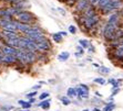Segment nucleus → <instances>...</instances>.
Masks as SVG:
<instances>
[{"instance_id": "nucleus-32", "label": "nucleus", "mask_w": 123, "mask_h": 111, "mask_svg": "<svg viewBox=\"0 0 123 111\" xmlns=\"http://www.w3.org/2000/svg\"><path fill=\"white\" fill-rule=\"evenodd\" d=\"M36 95H37V91H33V92H29L28 95H27V98H30V99H31V98H33L34 96H36Z\"/></svg>"}, {"instance_id": "nucleus-26", "label": "nucleus", "mask_w": 123, "mask_h": 111, "mask_svg": "<svg viewBox=\"0 0 123 111\" xmlns=\"http://www.w3.org/2000/svg\"><path fill=\"white\" fill-rule=\"evenodd\" d=\"M61 102L64 106H68V105H70V100H69L68 97H61Z\"/></svg>"}, {"instance_id": "nucleus-13", "label": "nucleus", "mask_w": 123, "mask_h": 111, "mask_svg": "<svg viewBox=\"0 0 123 111\" xmlns=\"http://www.w3.org/2000/svg\"><path fill=\"white\" fill-rule=\"evenodd\" d=\"M2 36H5L8 40H14V39H19L17 34H16V32H10V31H3L2 32Z\"/></svg>"}, {"instance_id": "nucleus-41", "label": "nucleus", "mask_w": 123, "mask_h": 111, "mask_svg": "<svg viewBox=\"0 0 123 111\" xmlns=\"http://www.w3.org/2000/svg\"><path fill=\"white\" fill-rule=\"evenodd\" d=\"M95 95H97L98 97H101V94H100V92H97V94H95Z\"/></svg>"}, {"instance_id": "nucleus-16", "label": "nucleus", "mask_w": 123, "mask_h": 111, "mask_svg": "<svg viewBox=\"0 0 123 111\" xmlns=\"http://www.w3.org/2000/svg\"><path fill=\"white\" fill-rule=\"evenodd\" d=\"M100 10H101V12H102L103 14H106V13H110V12H112L113 10H115V9H114V7L112 6V3L110 2L108 6H105L104 8L100 9Z\"/></svg>"}, {"instance_id": "nucleus-5", "label": "nucleus", "mask_w": 123, "mask_h": 111, "mask_svg": "<svg viewBox=\"0 0 123 111\" xmlns=\"http://www.w3.org/2000/svg\"><path fill=\"white\" fill-rule=\"evenodd\" d=\"M16 18H17L18 22L25 23V24H29V23H31L32 21H34L33 14H31L28 11H20L19 13L16 14Z\"/></svg>"}, {"instance_id": "nucleus-19", "label": "nucleus", "mask_w": 123, "mask_h": 111, "mask_svg": "<svg viewBox=\"0 0 123 111\" xmlns=\"http://www.w3.org/2000/svg\"><path fill=\"white\" fill-rule=\"evenodd\" d=\"M70 57V54H69L68 52H62L59 56H58V60L61 61V62H64V61H67Z\"/></svg>"}, {"instance_id": "nucleus-29", "label": "nucleus", "mask_w": 123, "mask_h": 111, "mask_svg": "<svg viewBox=\"0 0 123 111\" xmlns=\"http://www.w3.org/2000/svg\"><path fill=\"white\" fill-rule=\"evenodd\" d=\"M48 97H49L48 92H43V94H41L40 96H39V99H40V100H44V99H47Z\"/></svg>"}, {"instance_id": "nucleus-42", "label": "nucleus", "mask_w": 123, "mask_h": 111, "mask_svg": "<svg viewBox=\"0 0 123 111\" xmlns=\"http://www.w3.org/2000/svg\"><path fill=\"white\" fill-rule=\"evenodd\" d=\"M93 111H101L100 109H98V108H95V109H93Z\"/></svg>"}, {"instance_id": "nucleus-23", "label": "nucleus", "mask_w": 123, "mask_h": 111, "mask_svg": "<svg viewBox=\"0 0 123 111\" xmlns=\"http://www.w3.org/2000/svg\"><path fill=\"white\" fill-rule=\"evenodd\" d=\"M18 103H19L20 106H22L25 109H29L30 107H31V103L29 102V101H28V102H26V101H23V100H19V101H18Z\"/></svg>"}, {"instance_id": "nucleus-8", "label": "nucleus", "mask_w": 123, "mask_h": 111, "mask_svg": "<svg viewBox=\"0 0 123 111\" xmlns=\"http://www.w3.org/2000/svg\"><path fill=\"white\" fill-rule=\"evenodd\" d=\"M77 91H78V95L80 96L81 98H88L89 97V88L86 85H80L79 87L77 88Z\"/></svg>"}, {"instance_id": "nucleus-2", "label": "nucleus", "mask_w": 123, "mask_h": 111, "mask_svg": "<svg viewBox=\"0 0 123 111\" xmlns=\"http://www.w3.org/2000/svg\"><path fill=\"white\" fill-rule=\"evenodd\" d=\"M25 36L34 41V42H41V41L46 40V36L41 31H39L37 28H31L29 31L25 33Z\"/></svg>"}, {"instance_id": "nucleus-44", "label": "nucleus", "mask_w": 123, "mask_h": 111, "mask_svg": "<svg viewBox=\"0 0 123 111\" xmlns=\"http://www.w3.org/2000/svg\"><path fill=\"white\" fill-rule=\"evenodd\" d=\"M83 111H89V110H86H86H83Z\"/></svg>"}, {"instance_id": "nucleus-6", "label": "nucleus", "mask_w": 123, "mask_h": 111, "mask_svg": "<svg viewBox=\"0 0 123 111\" xmlns=\"http://www.w3.org/2000/svg\"><path fill=\"white\" fill-rule=\"evenodd\" d=\"M97 10H95V8L93 6H91V5H89V6L86 7L84 10L82 11V15L81 17L83 18H92L94 17V15H97Z\"/></svg>"}, {"instance_id": "nucleus-35", "label": "nucleus", "mask_w": 123, "mask_h": 111, "mask_svg": "<svg viewBox=\"0 0 123 111\" xmlns=\"http://www.w3.org/2000/svg\"><path fill=\"white\" fill-rule=\"evenodd\" d=\"M78 51H79V53H81V54H83V47H81V46H79V47H78Z\"/></svg>"}, {"instance_id": "nucleus-36", "label": "nucleus", "mask_w": 123, "mask_h": 111, "mask_svg": "<svg viewBox=\"0 0 123 111\" xmlns=\"http://www.w3.org/2000/svg\"><path fill=\"white\" fill-rule=\"evenodd\" d=\"M115 81H117V80H115V79H109V80H108V83L112 84V85H113V84H114Z\"/></svg>"}, {"instance_id": "nucleus-22", "label": "nucleus", "mask_w": 123, "mask_h": 111, "mask_svg": "<svg viewBox=\"0 0 123 111\" xmlns=\"http://www.w3.org/2000/svg\"><path fill=\"white\" fill-rule=\"evenodd\" d=\"M99 71H100L101 74H104V75H106V74H109L110 71V68H108V67H105V66H99Z\"/></svg>"}, {"instance_id": "nucleus-1", "label": "nucleus", "mask_w": 123, "mask_h": 111, "mask_svg": "<svg viewBox=\"0 0 123 111\" xmlns=\"http://www.w3.org/2000/svg\"><path fill=\"white\" fill-rule=\"evenodd\" d=\"M16 58L23 64H32L37 60V55L33 52L27 51V50H20V51L17 52Z\"/></svg>"}, {"instance_id": "nucleus-14", "label": "nucleus", "mask_w": 123, "mask_h": 111, "mask_svg": "<svg viewBox=\"0 0 123 111\" xmlns=\"http://www.w3.org/2000/svg\"><path fill=\"white\" fill-rule=\"evenodd\" d=\"M119 19H120V17H119V14H112V15H110L109 20H108V23L109 24H112V25H119L117 23H119Z\"/></svg>"}, {"instance_id": "nucleus-11", "label": "nucleus", "mask_w": 123, "mask_h": 111, "mask_svg": "<svg viewBox=\"0 0 123 111\" xmlns=\"http://www.w3.org/2000/svg\"><path fill=\"white\" fill-rule=\"evenodd\" d=\"M17 62V58L16 56H12V55H3L2 56V63L5 64H14Z\"/></svg>"}, {"instance_id": "nucleus-24", "label": "nucleus", "mask_w": 123, "mask_h": 111, "mask_svg": "<svg viewBox=\"0 0 123 111\" xmlns=\"http://www.w3.org/2000/svg\"><path fill=\"white\" fill-rule=\"evenodd\" d=\"M10 21H12L11 19H0V28H5Z\"/></svg>"}, {"instance_id": "nucleus-15", "label": "nucleus", "mask_w": 123, "mask_h": 111, "mask_svg": "<svg viewBox=\"0 0 123 111\" xmlns=\"http://www.w3.org/2000/svg\"><path fill=\"white\" fill-rule=\"evenodd\" d=\"M114 36H115V40H121V39H123V26L122 25L117 26V30H115V32H114Z\"/></svg>"}, {"instance_id": "nucleus-33", "label": "nucleus", "mask_w": 123, "mask_h": 111, "mask_svg": "<svg viewBox=\"0 0 123 111\" xmlns=\"http://www.w3.org/2000/svg\"><path fill=\"white\" fill-rule=\"evenodd\" d=\"M69 32L70 33H75V26H73V25L69 26Z\"/></svg>"}, {"instance_id": "nucleus-28", "label": "nucleus", "mask_w": 123, "mask_h": 111, "mask_svg": "<svg viewBox=\"0 0 123 111\" xmlns=\"http://www.w3.org/2000/svg\"><path fill=\"white\" fill-rule=\"evenodd\" d=\"M79 42H80V46H82V47H88V46H89L86 40H80Z\"/></svg>"}, {"instance_id": "nucleus-12", "label": "nucleus", "mask_w": 123, "mask_h": 111, "mask_svg": "<svg viewBox=\"0 0 123 111\" xmlns=\"http://www.w3.org/2000/svg\"><path fill=\"white\" fill-rule=\"evenodd\" d=\"M17 30H19V31L23 32V33H26L27 31H29L30 29H31V25L30 24H25V23H20L17 21Z\"/></svg>"}, {"instance_id": "nucleus-18", "label": "nucleus", "mask_w": 123, "mask_h": 111, "mask_svg": "<svg viewBox=\"0 0 123 111\" xmlns=\"http://www.w3.org/2000/svg\"><path fill=\"white\" fill-rule=\"evenodd\" d=\"M38 107L42 108L43 110H48V109L50 108V100H43L42 102H40L38 105Z\"/></svg>"}, {"instance_id": "nucleus-17", "label": "nucleus", "mask_w": 123, "mask_h": 111, "mask_svg": "<svg viewBox=\"0 0 123 111\" xmlns=\"http://www.w3.org/2000/svg\"><path fill=\"white\" fill-rule=\"evenodd\" d=\"M67 95H68V97L70 98H74L78 96V91H77V88H73V87H70L67 91Z\"/></svg>"}, {"instance_id": "nucleus-31", "label": "nucleus", "mask_w": 123, "mask_h": 111, "mask_svg": "<svg viewBox=\"0 0 123 111\" xmlns=\"http://www.w3.org/2000/svg\"><path fill=\"white\" fill-rule=\"evenodd\" d=\"M75 2H77V0H66V3L69 6H73V5H75Z\"/></svg>"}, {"instance_id": "nucleus-10", "label": "nucleus", "mask_w": 123, "mask_h": 111, "mask_svg": "<svg viewBox=\"0 0 123 111\" xmlns=\"http://www.w3.org/2000/svg\"><path fill=\"white\" fill-rule=\"evenodd\" d=\"M1 52H2L5 55H12V56H16V54H17V50L13 49V47H11V46L9 45H5L2 46V49H1Z\"/></svg>"}, {"instance_id": "nucleus-7", "label": "nucleus", "mask_w": 123, "mask_h": 111, "mask_svg": "<svg viewBox=\"0 0 123 111\" xmlns=\"http://www.w3.org/2000/svg\"><path fill=\"white\" fill-rule=\"evenodd\" d=\"M36 46H37V50H39L40 52H46L51 49V45L47 39L41 41V42H36Z\"/></svg>"}, {"instance_id": "nucleus-21", "label": "nucleus", "mask_w": 123, "mask_h": 111, "mask_svg": "<svg viewBox=\"0 0 123 111\" xmlns=\"http://www.w3.org/2000/svg\"><path fill=\"white\" fill-rule=\"evenodd\" d=\"M115 108V105L113 102H109L108 105L104 107V109H103V111H113Z\"/></svg>"}, {"instance_id": "nucleus-9", "label": "nucleus", "mask_w": 123, "mask_h": 111, "mask_svg": "<svg viewBox=\"0 0 123 111\" xmlns=\"http://www.w3.org/2000/svg\"><path fill=\"white\" fill-rule=\"evenodd\" d=\"M90 3L88 2V0H77L75 2V10L79 12H82Z\"/></svg>"}, {"instance_id": "nucleus-37", "label": "nucleus", "mask_w": 123, "mask_h": 111, "mask_svg": "<svg viewBox=\"0 0 123 111\" xmlns=\"http://www.w3.org/2000/svg\"><path fill=\"white\" fill-rule=\"evenodd\" d=\"M58 11H60L61 13L63 14V15H64V14H66V11H64V10H62V9H58Z\"/></svg>"}, {"instance_id": "nucleus-43", "label": "nucleus", "mask_w": 123, "mask_h": 111, "mask_svg": "<svg viewBox=\"0 0 123 111\" xmlns=\"http://www.w3.org/2000/svg\"><path fill=\"white\" fill-rule=\"evenodd\" d=\"M20 111H29V110H20Z\"/></svg>"}, {"instance_id": "nucleus-25", "label": "nucleus", "mask_w": 123, "mask_h": 111, "mask_svg": "<svg viewBox=\"0 0 123 111\" xmlns=\"http://www.w3.org/2000/svg\"><path fill=\"white\" fill-rule=\"evenodd\" d=\"M52 37H53L55 42H57V43H60L62 41V36H61L60 33H55V34L52 35Z\"/></svg>"}, {"instance_id": "nucleus-40", "label": "nucleus", "mask_w": 123, "mask_h": 111, "mask_svg": "<svg viewBox=\"0 0 123 111\" xmlns=\"http://www.w3.org/2000/svg\"><path fill=\"white\" fill-rule=\"evenodd\" d=\"M33 101H34V99H33V98H31V99L29 100V102H30V103H32V102H33Z\"/></svg>"}, {"instance_id": "nucleus-4", "label": "nucleus", "mask_w": 123, "mask_h": 111, "mask_svg": "<svg viewBox=\"0 0 123 111\" xmlns=\"http://www.w3.org/2000/svg\"><path fill=\"white\" fill-rule=\"evenodd\" d=\"M117 30V25H112V24H109L106 23L104 29H103V36L106 41L109 42H112V41H117L114 36V32Z\"/></svg>"}, {"instance_id": "nucleus-34", "label": "nucleus", "mask_w": 123, "mask_h": 111, "mask_svg": "<svg viewBox=\"0 0 123 111\" xmlns=\"http://www.w3.org/2000/svg\"><path fill=\"white\" fill-rule=\"evenodd\" d=\"M119 91H120V89H114V90H113V92H112V96H115Z\"/></svg>"}, {"instance_id": "nucleus-3", "label": "nucleus", "mask_w": 123, "mask_h": 111, "mask_svg": "<svg viewBox=\"0 0 123 111\" xmlns=\"http://www.w3.org/2000/svg\"><path fill=\"white\" fill-rule=\"evenodd\" d=\"M99 20H100V17L97 14V15H94V17H92V18H83V17H81L80 22H81V24L86 29V30H92V29L98 24Z\"/></svg>"}, {"instance_id": "nucleus-27", "label": "nucleus", "mask_w": 123, "mask_h": 111, "mask_svg": "<svg viewBox=\"0 0 123 111\" xmlns=\"http://www.w3.org/2000/svg\"><path fill=\"white\" fill-rule=\"evenodd\" d=\"M94 83L100 84V85H104V84H105V80L103 79L102 77H100V78H95V79H94Z\"/></svg>"}, {"instance_id": "nucleus-38", "label": "nucleus", "mask_w": 123, "mask_h": 111, "mask_svg": "<svg viewBox=\"0 0 123 111\" xmlns=\"http://www.w3.org/2000/svg\"><path fill=\"white\" fill-rule=\"evenodd\" d=\"M59 33H60V34H61V36H63V35L66 36V35H67V33H66V32H59Z\"/></svg>"}, {"instance_id": "nucleus-20", "label": "nucleus", "mask_w": 123, "mask_h": 111, "mask_svg": "<svg viewBox=\"0 0 123 111\" xmlns=\"http://www.w3.org/2000/svg\"><path fill=\"white\" fill-rule=\"evenodd\" d=\"M110 2H111V0H101L97 6H98V8L99 9H102V8H104L105 6H108Z\"/></svg>"}, {"instance_id": "nucleus-39", "label": "nucleus", "mask_w": 123, "mask_h": 111, "mask_svg": "<svg viewBox=\"0 0 123 111\" xmlns=\"http://www.w3.org/2000/svg\"><path fill=\"white\" fill-rule=\"evenodd\" d=\"M0 63H2V55H1V53H0Z\"/></svg>"}, {"instance_id": "nucleus-30", "label": "nucleus", "mask_w": 123, "mask_h": 111, "mask_svg": "<svg viewBox=\"0 0 123 111\" xmlns=\"http://www.w3.org/2000/svg\"><path fill=\"white\" fill-rule=\"evenodd\" d=\"M120 81L121 80H117L113 85H112V89L114 90V89H119V86H120Z\"/></svg>"}]
</instances>
